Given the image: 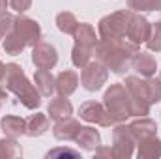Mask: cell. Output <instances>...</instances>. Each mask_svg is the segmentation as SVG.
Listing matches in <instances>:
<instances>
[{"label":"cell","mask_w":161,"mask_h":159,"mask_svg":"<svg viewBox=\"0 0 161 159\" xmlns=\"http://www.w3.org/2000/svg\"><path fill=\"white\" fill-rule=\"evenodd\" d=\"M73 114V105L69 103V99L66 96H58L54 99L49 101V107H47V116L54 122L58 120H64L68 116Z\"/></svg>","instance_id":"cell-16"},{"label":"cell","mask_w":161,"mask_h":159,"mask_svg":"<svg viewBox=\"0 0 161 159\" xmlns=\"http://www.w3.org/2000/svg\"><path fill=\"white\" fill-rule=\"evenodd\" d=\"M2 38H4V36H2V32H0V40H2Z\"/></svg>","instance_id":"cell-36"},{"label":"cell","mask_w":161,"mask_h":159,"mask_svg":"<svg viewBox=\"0 0 161 159\" xmlns=\"http://www.w3.org/2000/svg\"><path fill=\"white\" fill-rule=\"evenodd\" d=\"M137 146V139L131 133L129 123H116L113 129V157L116 159H129L133 156V150Z\"/></svg>","instance_id":"cell-7"},{"label":"cell","mask_w":161,"mask_h":159,"mask_svg":"<svg viewBox=\"0 0 161 159\" xmlns=\"http://www.w3.org/2000/svg\"><path fill=\"white\" fill-rule=\"evenodd\" d=\"M34 82H36V88L40 90V94L45 96V97H51L53 92L56 90L54 77H53V73L49 69H38L36 75H34Z\"/></svg>","instance_id":"cell-22"},{"label":"cell","mask_w":161,"mask_h":159,"mask_svg":"<svg viewBox=\"0 0 161 159\" xmlns=\"http://www.w3.org/2000/svg\"><path fill=\"white\" fill-rule=\"evenodd\" d=\"M79 116L84 122H90V123H97L101 127H111L114 125V122L111 118V114L107 112L105 105L103 103H97V101H86L82 103L79 109Z\"/></svg>","instance_id":"cell-10"},{"label":"cell","mask_w":161,"mask_h":159,"mask_svg":"<svg viewBox=\"0 0 161 159\" xmlns=\"http://www.w3.org/2000/svg\"><path fill=\"white\" fill-rule=\"evenodd\" d=\"M9 6H11L17 13H25L26 9H30L32 0H9Z\"/></svg>","instance_id":"cell-31"},{"label":"cell","mask_w":161,"mask_h":159,"mask_svg":"<svg viewBox=\"0 0 161 159\" xmlns=\"http://www.w3.org/2000/svg\"><path fill=\"white\" fill-rule=\"evenodd\" d=\"M96 60L109 71L124 75L131 68V58L139 52V45L129 40H99L96 45Z\"/></svg>","instance_id":"cell-1"},{"label":"cell","mask_w":161,"mask_h":159,"mask_svg":"<svg viewBox=\"0 0 161 159\" xmlns=\"http://www.w3.org/2000/svg\"><path fill=\"white\" fill-rule=\"evenodd\" d=\"M159 80H161V71H159Z\"/></svg>","instance_id":"cell-37"},{"label":"cell","mask_w":161,"mask_h":159,"mask_svg":"<svg viewBox=\"0 0 161 159\" xmlns=\"http://www.w3.org/2000/svg\"><path fill=\"white\" fill-rule=\"evenodd\" d=\"M13 32L25 41L26 47H34L41 41V26L38 25V21L19 13L15 17V25H13Z\"/></svg>","instance_id":"cell-9"},{"label":"cell","mask_w":161,"mask_h":159,"mask_svg":"<svg viewBox=\"0 0 161 159\" xmlns=\"http://www.w3.org/2000/svg\"><path fill=\"white\" fill-rule=\"evenodd\" d=\"M127 8L133 11H161V0H127Z\"/></svg>","instance_id":"cell-26"},{"label":"cell","mask_w":161,"mask_h":159,"mask_svg":"<svg viewBox=\"0 0 161 159\" xmlns=\"http://www.w3.org/2000/svg\"><path fill=\"white\" fill-rule=\"evenodd\" d=\"M58 156H69V157H79V152L71 148H54L47 154V157H58Z\"/></svg>","instance_id":"cell-30"},{"label":"cell","mask_w":161,"mask_h":159,"mask_svg":"<svg viewBox=\"0 0 161 159\" xmlns=\"http://www.w3.org/2000/svg\"><path fill=\"white\" fill-rule=\"evenodd\" d=\"M8 99V94H6V90L4 88H0V109H2V103Z\"/></svg>","instance_id":"cell-34"},{"label":"cell","mask_w":161,"mask_h":159,"mask_svg":"<svg viewBox=\"0 0 161 159\" xmlns=\"http://www.w3.org/2000/svg\"><path fill=\"white\" fill-rule=\"evenodd\" d=\"M4 77H6V64L0 62V82H4Z\"/></svg>","instance_id":"cell-33"},{"label":"cell","mask_w":161,"mask_h":159,"mask_svg":"<svg viewBox=\"0 0 161 159\" xmlns=\"http://www.w3.org/2000/svg\"><path fill=\"white\" fill-rule=\"evenodd\" d=\"M129 127H131V133L135 135L137 142L158 133V123H156L154 120L146 118V116H137V120H133V122L129 123Z\"/></svg>","instance_id":"cell-19"},{"label":"cell","mask_w":161,"mask_h":159,"mask_svg":"<svg viewBox=\"0 0 161 159\" xmlns=\"http://www.w3.org/2000/svg\"><path fill=\"white\" fill-rule=\"evenodd\" d=\"M23 156V148L17 142V139L6 137L0 140V159H15Z\"/></svg>","instance_id":"cell-24"},{"label":"cell","mask_w":161,"mask_h":159,"mask_svg":"<svg viewBox=\"0 0 161 159\" xmlns=\"http://www.w3.org/2000/svg\"><path fill=\"white\" fill-rule=\"evenodd\" d=\"M73 51H71V62L75 68H84L90 58L94 56V51H96V45H97V36H96V30L92 25L88 23H79L75 34H73Z\"/></svg>","instance_id":"cell-3"},{"label":"cell","mask_w":161,"mask_h":159,"mask_svg":"<svg viewBox=\"0 0 161 159\" xmlns=\"http://www.w3.org/2000/svg\"><path fill=\"white\" fill-rule=\"evenodd\" d=\"M131 68H133L141 77L148 79V77H154V75H156L158 62H156V58H154L152 54L141 52V51H139V52L131 58Z\"/></svg>","instance_id":"cell-13"},{"label":"cell","mask_w":161,"mask_h":159,"mask_svg":"<svg viewBox=\"0 0 161 159\" xmlns=\"http://www.w3.org/2000/svg\"><path fill=\"white\" fill-rule=\"evenodd\" d=\"M49 127H51V122H49L47 114L36 112L26 118V135L28 137H41L43 133L49 131Z\"/></svg>","instance_id":"cell-21"},{"label":"cell","mask_w":161,"mask_h":159,"mask_svg":"<svg viewBox=\"0 0 161 159\" xmlns=\"http://www.w3.org/2000/svg\"><path fill=\"white\" fill-rule=\"evenodd\" d=\"M79 129H80L79 122L75 118H71V116H68V118H64V120H58L53 125V135L58 140H75Z\"/></svg>","instance_id":"cell-15"},{"label":"cell","mask_w":161,"mask_h":159,"mask_svg":"<svg viewBox=\"0 0 161 159\" xmlns=\"http://www.w3.org/2000/svg\"><path fill=\"white\" fill-rule=\"evenodd\" d=\"M32 62L38 69H53L58 62V52L51 43L40 41L32 47Z\"/></svg>","instance_id":"cell-12"},{"label":"cell","mask_w":161,"mask_h":159,"mask_svg":"<svg viewBox=\"0 0 161 159\" xmlns=\"http://www.w3.org/2000/svg\"><path fill=\"white\" fill-rule=\"evenodd\" d=\"M75 142H77L79 148L86 150V152H96V148L101 146V135L96 127H90V125L82 127L80 125L79 133L75 137Z\"/></svg>","instance_id":"cell-14"},{"label":"cell","mask_w":161,"mask_h":159,"mask_svg":"<svg viewBox=\"0 0 161 159\" xmlns=\"http://www.w3.org/2000/svg\"><path fill=\"white\" fill-rule=\"evenodd\" d=\"M137 144H139V150H137L139 159H158V157H161V140L156 135L146 137V139L139 140Z\"/></svg>","instance_id":"cell-20"},{"label":"cell","mask_w":161,"mask_h":159,"mask_svg":"<svg viewBox=\"0 0 161 159\" xmlns=\"http://www.w3.org/2000/svg\"><path fill=\"white\" fill-rule=\"evenodd\" d=\"M103 105L114 123H120L131 116V107H129V96L124 86V82H114L105 90L103 96Z\"/></svg>","instance_id":"cell-4"},{"label":"cell","mask_w":161,"mask_h":159,"mask_svg":"<svg viewBox=\"0 0 161 159\" xmlns=\"http://www.w3.org/2000/svg\"><path fill=\"white\" fill-rule=\"evenodd\" d=\"M54 86H56V92L58 96H71L77 86H79V75L71 69H66V71H60L56 77H54Z\"/></svg>","instance_id":"cell-17"},{"label":"cell","mask_w":161,"mask_h":159,"mask_svg":"<svg viewBox=\"0 0 161 159\" xmlns=\"http://www.w3.org/2000/svg\"><path fill=\"white\" fill-rule=\"evenodd\" d=\"M8 4H9V0H0V11H4L8 8Z\"/></svg>","instance_id":"cell-35"},{"label":"cell","mask_w":161,"mask_h":159,"mask_svg":"<svg viewBox=\"0 0 161 159\" xmlns=\"http://www.w3.org/2000/svg\"><path fill=\"white\" fill-rule=\"evenodd\" d=\"M146 88H148V97H150V103H159L161 101V80L159 77H148L146 79Z\"/></svg>","instance_id":"cell-28"},{"label":"cell","mask_w":161,"mask_h":159,"mask_svg":"<svg viewBox=\"0 0 161 159\" xmlns=\"http://www.w3.org/2000/svg\"><path fill=\"white\" fill-rule=\"evenodd\" d=\"M146 47L150 51H154V52H161V19L152 25L150 36L146 40Z\"/></svg>","instance_id":"cell-27"},{"label":"cell","mask_w":161,"mask_h":159,"mask_svg":"<svg viewBox=\"0 0 161 159\" xmlns=\"http://www.w3.org/2000/svg\"><path fill=\"white\" fill-rule=\"evenodd\" d=\"M131 13H133V9H118V11H114L111 15H105L97 23L99 38L101 40H124Z\"/></svg>","instance_id":"cell-6"},{"label":"cell","mask_w":161,"mask_h":159,"mask_svg":"<svg viewBox=\"0 0 161 159\" xmlns=\"http://www.w3.org/2000/svg\"><path fill=\"white\" fill-rule=\"evenodd\" d=\"M6 90H9L11 94L17 96V99L23 103V107L34 111L41 105V94L40 90L26 79L23 68L15 62L6 64V77H4Z\"/></svg>","instance_id":"cell-2"},{"label":"cell","mask_w":161,"mask_h":159,"mask_svg":"<svg viewBox=\"0 0 161 159\" xmlns=\"http://www.w3.org/2000/svg\"><path fill=\"white\" fill-rule=\"evenodd\" d=\"M96 157H113V150L111 148H96Z\"/></svg>","instance_id":"cell-32"},{"label":"cell","mask_w":161,"mask_h":159,"mask_svg":"<svg viewBox=\"0 0 161 159\" xmlns=\"http://www.w3.org/2000/svg\"><path fill=\"white\" fill-rule=\"evenodd\" d=\"M82 73H80V84L84 86V90L88 92H97L101 90V86L107 82L109 79V69L99 62V60H94V62H88L84 68H80Z\"/></svg>","instance_id":"cell-8"},{"label":"cell","mask_w":161,"mask_h":159,"mask_svg":"<svg viewBox=\"0 0 161 159\" xmlns=\"http://www.w3.org/2000/svg\"><path fill=\"white\" fill-rule=\"evenodd\" d=\"M13 25H15V15H11L9 11H0V32L2 36L6 38L11 30H13Z\"/></svg>","instance_id":"cell-29"},{"label":"cell","mask_w":161,"mask_h":159,"mask_svg":"<svg viewBox=\"0 0 161 159\" xmlns=\"http://www.w3.org/2000/svg\"><path fill=\"white\" fill-rule=\"evenodd\" d=\"M25 41L21 40L13 30L6 36V40H4V51H6V54H11V56H19L23 51H25Z\"/></svg>","instance_id":"cell-25"},{"label":"cell","mask_w":161,"mask_h":159,"mask_svg":"<svg viewBox=\"0 0 161 159\" xmlns=\"http://www.w3.org/2000/svg\"><path fill=\"white\" fill-rule=\"evenodd\" d=\"M124 86L129 96V107H131V116H146L150 114V97H148V88H146V79L129 75L124 80Z\"/></svg>","instance_id":"cell-5"},{"label":"cell","mask_w":161,"mask_h":159,"mask_svg":"<svg viewBox=\"0 0 161 159\" xmlns=\"http://www.w3.org/2000/svg\"><path fill=\"white\" fill-rule=\"evenodd\" d=\"M0 129L4 131L6 137L19 139L21 135H26V120L13 116V114H6L0 120Z\"/></svg>","instance_id":"cell-18"},{"label":"cell","mask_w":161,"mask_h":159,"mask_svg":"<svg viewBox=\"0 0 161 159\" xmlns=\"http://www.w3.org/2000/svg\"><path fill=\"white\" fill-rule=\"evenodd\" d=\"M56 26H58V30L62 34L73 36L75 30H77V26H79V21H77V17L71 11H62V13L56 15Z\"/></svg>","instance_id":"cell-23"},{"label":"cell","mask_w":161,"mask_h":159,"mask_svg":"<svg viewBox=\"0 0 161 159\" xmlns=\"http://www.w3.org/2000/svg\"><path fill=\"white\" fill-rule=\"evenodd\" d=\"M150 30H152V25L148 23V19L144 15H141L139 11H133L129 17V23H127L125 38L133 43H137V45H141V43H146L148 36H150Z\"/></svg>","instance_id":"cell-11"}]
</instances>
